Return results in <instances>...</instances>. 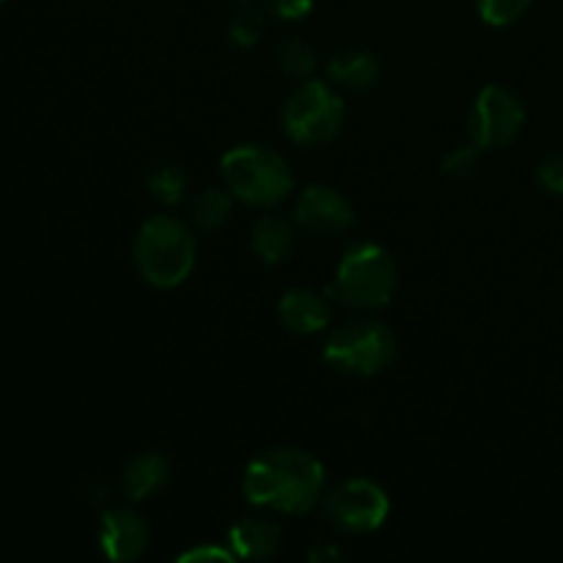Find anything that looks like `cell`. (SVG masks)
I'll list each match as a JSON object with an SVG mask.
<instances>
[{"label":"cell","mask_w":563,"mask_h":563,"mask_svg":"<svg viewBox=\"0 0 563 563\" xmlns=\"http://www.w3.org/2000/svg\"><path fill=\"white\" fill-rule=\"evenodd\" d=\"M324 465L308 451L280 445L247 462L242 495L256 509L278 515H308L324 498Z\"/></svg>","instance_id":"cell-1"},{"label":"cell","mask_w":563,"mask_h":563,"mask_svg":"<svg viewBox=\"0 0 563 563\" xmlns=\"http://www.w3.org/2000/svg\"><path fill=\"white\" fill-rule=\"evenodd\" d=\"M198 247L192 225L170 214H154L135 236V267L154 289H176L196 269Z\"/></svg>","instance_id":"cell-2"},{"label":"cell","mask_w":563,"mask_h":563,"mask_svg":"<svg viewBox=\"0 0 563 563\" xmlns=\"http://www.w3.org/2000/svg\"><path fill=\"white\" fill-rule=\"evenodd\" d=\"M220 174L231 196L258 209L278 207L295 190V176L284 154L258 143L229 148L220 159Z\"/></svg>","instance_id":"cell-3"},{"label":"cell","mask_w":563,"mask_h":563,"mask_svg":"<svg viewBox=\"0 0 563 563\" xmlns=\"http://www.w3.org/2000/svg\"><path fill=\"white\" fill-rule=\"evenodd\" d=\"M396 262L377 242H357L335 267L328 297L350 311H379L394 300Z\"/></svg>","instance_id":"cell-4"},{"label":"cell","mask_w":563,"mask_h":563,"mask_svg":"<svg viewBox=\"0 0 563 563\" xmlns=\"http://www.w3.org/2000/svg\"><path fill=\"white\" fill-rule=\"evenodd\" d=\"M344 99L333 82L302 80L284 104V132L302 148L328 146L344 124Z\"/></svg>","instance_id":"cell-5"},{"label":"cell","mask_w":563,"mask_h":563,"mask_svg":"<svg viewBox=\"0 0 563 563\" xmlns=\"http://www.w3.org/2000/svg\"><path fill=\"white\" fill-rule=\"evenodd\" d=\"M396 357V335L374 319H355L328 335L322 361L344 377H374Z\"/></svg>","instance_id":"cell-6"},{"label":"cell","mask_w":563,"mask_h":563,"mask_svg":"<svg viewBox=\"0 0 563 563\" xmlns=\"http://www.w3.org/2000/svg\"><path fill=\"white\" fill-rule=\"evenodd\" d=\"M330 526L344 533H374L388 522L390 498L372 478H346L322 498Z\"/></svg>","instance_id":"cell-7"},{"label":"cell","mask_w":563,"mask_h":563,"mask_svg":"<svg viewBox=\"0 0 563 563\" xmlns=\"http://www.w3.org/2000/svg\"><path fill=\"white\" fill-rule=\"evenodd\" d=\"M526 126V108L520 97L504 86H487L476 97L467 119L471 141L478 148H506Z\"/></svg>","instance_id":"cell-8"},{"label":"cell","mask_w":563,"mask_h":563,"mask_svg":"<svg viewBox=\"0 0 563 563\" xmlns=\"http://www.w3.org/2000/svg\"><path fill=\"white\" fill-rule=\"evenodd\" d=\"M297 229L313 236H339L355 223L350 198L328 185H308L295 203Z\"/></svg>","instance_id":"cell-9"},{"label":"cell","mask_w":563,"mask_h":563,"mask_svg":"<svg viewBox=\"0 0 563 563\" xmlns=\"http://www.w3.org/2000/svg\"><path fill=\"white\" fill-rule=\"evenodd\" d=\"M99 548L108 561H137L148 548V526L132 506H113L99 520Z\"/></svg>","instance_id":"cell-10"},{"label":"cell","mask_w":563,"mask_h":563,"mask_svg":"<svg viewBox=\"0 0 563 563\" xmlns=\"http://www.w3.org/2000/svg\"><path fill=\"white\" fill-rule=\"evenodd\" d=\"M278 317L284 328H289L291 333L317 335L328 330L333 311H330L328 297L313 289H306V286H297V289L280 295Z\"/></svg>","instance_id":"cell-11"},{"label":"cell","mask_w":563,"mask_h":563,"mask_svg":"<svg viewBox=\"0 0 563 563\" xmlns=\"http://www.w3.org/2000/svg\"><path fill=\"white\" fill-rule=\"evenodd\" d=\"M284 544V531L267 517H245L229 531V548L242 561H267Z\"/></svg>","instance_id":"cell-12"},{"label":"cell","mask_w":563,"mask_h":563,"mask_svg":"<svg viewBox=\"0 0 563 563\" xmlns=\"http://www.w3.org/2000/svg\"><path fill=\"white\" fill-rule=\"evenodd\" d=\"M170 482V460L159 451H146V454H137L130 465L121 471V493L132 500V504H141V500L154 498L157 493H163Z\"/></svg>","instance_id":"cell-13"},{"label":"cell","mask_w":563,"mask_h":563,"mask_svg":"<svg viewBox=\"0 0 563 563\" xmlns=\"http://www.w3.org/2000/svg\"><path fill=\"white\" fill-rule=\"evenodd\" d=\"M297 223H291L284 214L267 212L253 223L251 231V247L253 256L262 264H280L291 256L297 242Z\"/></svg>","instance_id":"cell-14"},{"label":"cell","mask_w":563,"mask_h":563,"mask_svg":"<svg viewBox=\"0 0 563 563\" xmlns=\"http://www.w3.org/2000/svg\"><path fill=\"white\" fill-rule=\"evenodd\" d=\"M383 66L374 53L363 47H346L335 53L328 64V77L333 86L350 88V91H366L377 86Z\"/></svg>","instance_id":"cell-15"},{"label":"cell","mask_w":563,"mask_h":563,"mask_svg":"<svg viewBox=\"0 0 563 563\" xmlns=\"http://www.w3.org/2000/svg\"><path fill=\"white\" fill-rule=\"evenodd\" d=\"M231 212H234V196L225 190H218V187H207V190L198 192L190 203V225L196 231H203V234H212V231H220L231 220Z\"/></svg>","instance_id":"cell-16"},{"label":"cell","mask_w":563,"mask_h":563,"mask_svg":"<svg viewBox=\"0 0 563 563\" xmlns=\"http://www.w3.org/2000/svg\"><path fill=\"white\" fill-rule=\"evenodd\" d=\"M275 64H278L280 75L302 82V80H311L313 71H317L319 66V58H317V49H313L306 38L295 36V38H286V42L280 44L278 53H275Z\"/></svg>","instance_id":"cell-17"},{"label":"cell","mask_w":563,"mask_h":563,"mask_svg":"<svg viewBox=\"0 0 563 563\" xmlns=\"http://www.w3.org/2000/svg\"><path fill=\"white\" fill-rule=\"evenodd\" d=\"M146 192L159 207H176L187 192V174L174 163L154 165L146 174Z\"/></svg>","instance_id":"cell-18"},{"label":"cell","mask_w":563,"mask_h":563,"mask_svg":"<svg viewBox=\"0 0 563 563\" xmlns=\"http://www.w3.org/2000/svg\"><path fill=\"white\" fill-rule=\"evenodd\" d=\"M264 27H267V20H264V11L256 9V5L240 3V9L231 14L229 20V38L234 47L251 49L256 47L258 38H262Z\"/></svg>","instance_id":"cell-19"},{"label":"cell","mask_w":563,"mask_h":563,"mask_svg":"<svg viewBox=\"0 0 563 563\" xmlns=\"http://www.w3.org/2000/svg\"><path fill=\"white\" fill-rule=\"evenodd\" d=\"M482 152H484V148H478L476 143H467V146L451 148V152L445 154L440 170H443L445 179H451V181L473 179V176L482 170Z\"/></svg>","instance_id":"cell-20"},{"label":"cell","mask_w":563,"mask_h":563,"mask_svg":"<svg viewBox=\"0 0 563 563\" xmlns=\"http://www.w3.org/2000/svg\"><path fill=\"white\" fill-rule=\"evenodd\" d=\"M533 0H476L478 16L493 27H509L531 9Z\"/></svg>","instance_id":"cell-21"},{"label":"cell","mask_w":563,"mask_h":563,"mask_svg":"<svg viewBox=\"0 0 563 563\" xmlns=\"http://www.w3.org/2000/svg\"><path fill=\"white\" fill-rule=\"evenodd\" d=\"M537 181L553 196H563V154H550L539 163Z\"/></svg>","instance_id":"cell-22"},{"label":"cell","mask_w":563,"mask_h":563,"mask_svg":"<svg viewBox=\"0 0 563 563\" xmlns=\"http://www.w3.org/2000/svg\"><path fill=\"white\" fill-rule=\"evenodd\" d=\"M317 0H267V9L284 22H300L313 11Z\"/></svg>","instance_id":"cell-23"},{"label":"cell","mask_w":563,"mask_h":563,"mask_svg":"<svg viewBox=\"0 0 563 563\" xmlns=\"http://www.w3.org/2000/svg\"><path fill=\"white\" fill-rule=\"evenodd\" d=\"M234 559H236V555L231 553V548L225 550V548H218V544H209V542L198 544V548H190V550H187V553L179 555L181 563H207V561L229 563V561H234Z\"/></svg>","instance_id":"cell-24"},{"label":"cell","mask_w":563,"mask_h":563,"mask_svg":"<svg viewBox=\"0 0 563 563\" xmlns=\"http://www.w3.org/2000/svg\"><path fill=\"white\" fill-rule=\"evenodd\" d=\"M308 559H311L313 563H328V561H341V550L333 548V544H317V548L308 553Z\"/></svg>","instance_id":"cell-25"},{"label":"cell","mask_w":563,"mask_h":563,"mask_svg":"<svg viewBox=\"0 0 563 563\" xmlns=\"http://www.w3.org/2000/svg\"><path fill=\"white\" fill-rule=\"evenodd\" d=\"M225 3H245V0H225Z\"/></svg>","instance_id":"cell-26"},{"label":"cell","mask_w":563,"mask_h":563,"mask_svg":"<svg viewBox=\"0 0 563 563\" xmlns=\"http://www.w3.org/2000/svg\"><path fill=\"white\" fill-rule=\"evenodd\" d=\"M0 3H5V0H0Z\"/></svg>","instance_id":"cell-27"}]
</instances>
